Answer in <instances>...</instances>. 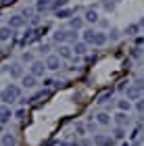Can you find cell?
I'll return each instance as SVG.
<instances>
[{
  "label": "cell",
  "mask_w": 144,
  "mask_h": 146,
  "mask_svg": "<svg viewBox=\"0 0 144 146\" xmlns=\"http://www.w3.org/2000/svg\"><path fill=\"white\" fill-rule=\"evenodd\" d=\"M19 96H21V88H19V86H15V84H11V86H6V88L2 90L0 100H2L4 104H11V102L19 100Z\"/></svg>",
  "instance_id": "obj_1"
},
{
  "label": "cell",
  "mask_w": 144,
  "mask_h": 146,
  "mask_svg": "<svg viewBox=\"0 0 144 146\" xmlns=\"http://www.w3.org/2000/svg\"><path fill=\"white\" fill-rule=\"evenodd\" d=\"M52 40L56 44H67V42H77V36L73 29H56L52 34Z\"/></svg>",
  "instance_id": "obj_2"
},
{
  "label": "cell",
  "mask_w": 144,
  "mask_h": 146,
  "mask_svg": "<svg viewBox=\"0 0 144 146\" xmlns=\"http://www.w3.org/2000/svg\"><path fill=\"white\" fill-rule=\"evenodd\" d=\"M36 84H38V77L36 75H31V73H29V75H27V73H23V75H21V86L25 90L36 88Z\"/></svg>",
  "instance_id": "obj_3"
},
{
  "label": "cell",
  "mask_w": 144,
  "mask_h": 146,
  "mask_svg": "<svg viewBox=\"0 0 144 146\" xmlns=\"http://www.w3.org/2000/svg\"><path fill=\"white\" fill-rule=\"evenodd\" d=\"M52 2H54V0H38V2H36V11H38V15L52 11Z\"/></svg>",
  "instance_id": "obj_4"
},
{
  "label": "cell",
  "mask_w": 144,
  "mask_h": 146,
  "mask_svg": "<svg viewBox=\"0 0 144 146\" xmlns=\"http://www.w3.org/2000/svg\"><path fill=\"white\" fill-rule=\"evenodd\" d=\"M44 71H46V65H44L42 61H34V63H31V69H29L31 75L40 77V75H44Z\"/></svg>",
  "instance_id": "obj_5"
},
{
  "label": "cell",
  "mask_w": 144,
  "mask_h": 146,
  "mask_svg": "<svg viewBox=\"0 0 144 146\" xmlns=\"http://www.w3.org/2000/svg\"><path fill=\"white\" fill-rule=\"evenodd\" d=\"M44 65H46V69H50V71L61 69V56H54V54H52V56L46 58V63H44Z\"/></svg>",
  "instance_id": "obj_6"
},
{
  "label": "cell",
  "mask_w": 144,
  "mask_h": 146,
  "mask_svg": "<svg viewBox=\"0 0 144 146\" xmlns=\"http://www.w3.org/2000/svg\"><path fill=\"white\" fill-rule=\"evenodd\" d=\"M140 96H142V92L136 88V86H127V88H125V98H127V100H138Z\"/></svg>",
  "instance_id": "obj_7"
},
{
  "label": "cell",
  "mask_w": 144,
  "mask_h": 146,
  "mask_svg": "<svg viewBox=\"0 0 144 146\" xmlns=\"http://www.w3.org/2000/svg\"><path fill=\"white\" fill-rule=\"evenodd\" d=\"M113 119H115V123L119 125V127H125V125L129 123V117H127V113H123V111H119V113H117V115H115Z\"/></svg>",
  "instance_id": "obj_8"
},
{
  "label": "cell",
  "mask_w": 144,
  "mask_h": 146,
  "mask_svg": "<svg viewBox=\"0 0 144 146\" xmlns=\"http://www.w3.org/2000/svg\"><path fill=\"white\" fill-rule=\"evenodd\" d=\"M23 25H25V19H23L21 15H13V17L9 19V27H13V29L23 27Z\"/></svg>",
  "instance_id": "obj_9"
},
{
  "label": "cell",
  "mask_w": 144,
  "mask_h": 146,
  "mask_svg": "<svg viewBox=\"0 0 144 146\" xmlns=\"http://www.w3.org/2000/svg\"><path fill=\"white\" fill-rule=\"evenodd\" d=\"M13 117V113H11V107L9 104H0V121H9V119Z\"/></svg>",
  "instance_id": "obj_10"
},
{
  "label": "cell",
  "mask_w": 144,
  "mask_h": 146,
  "mask_svg": "<svg viewBox=\"0 0 144 146\" xmlns=\"http://www.w3.org/2000/svg\"><path fill=\"white\" fill-rule=\"evenodd\" d=\"M58 56H63V58H71V56H73V48H69L67 44H58Z\"/></svg>",
  "instance_id": "obj_11"
},
{
  "label": "cell",
  "mask_w": 144,
  "mask_h": 146,
  "mask_svg": "<svg viewBox=\"0 0 144 146\" xmlns=\"http://www.w3.org/2000/svg\"><path fill=\"white\" fill-rule=\"evenodd\" d=\"M94 144L96 146H113V140H111L109 136H94Z\"/></svg>",
  "instance_id": "obj_12"
},
{
  "label": "cell",
  "mask_w": 144,
  "mask_h": 146,
  "mask_svg": "<svg viewBox=\"0 0 144 146\" xmlns=\"http://www.w3.org/2000/svg\"><path fill=\"white\" fill-rule=\"evenodd\" d=\"M13 36H15L13 34V27H9V25H6V27H0V42H9Z\"/></svg>",
  "instance_id": "obj_13"
},
{
  "label": "cell",
  "mask_w": 144,
  "mask_h": 146,
  "mask_svg": "<svg viewBox=\"0 0 144 146\" xmlns=\"http://www.w3.org/2000/svg\"><path fill=\"white\" fill-rule=\"evenodd\" d=\"M109 42V36L104 34V31H96V36H94V46H102V44H107Z\"/></svg>",
  "instance_id": "obj_14"
},
{
  "label": "cell",
  "mask_w": 144,
  "mask_h": 146,
  "mask_svg": "<svg viewBox=\"0 0 144 146\" xmlns=\"http://www.w3.org/2000/svg\"><path fill=\"white\" fill-rule=\"evenodd\" d=\"M9 73H11V77H17V79H21V75H23V67L21 65H11L9 67Z\"/></svg>",
  "instance_id": "obj_15"
},
{
  "label": "cell",
  "mask_w": 144,
  "mask_h": 146,
  "mask_svg": "<svg viewBox=\"0 0 144 146\" xmlns=\"http://www.w3.org/2000/svg\"><path fill=\"white\" fill-rule=\"evenodd\" d=\"M96 123L98 125H109L111 123V115L109 113H98L96 115Z\"/></svg>",
  "instance_id": "obj_16"
},
{
  "label": "cell",
  "mask_w": 144,
  "mask_h": 146,
  "mask_svg": "<svg viewBox=\"0 0 144 146\" xmlns=\"http://www.w3.org/2000/svg\"><path fill=\"white\" fill-rule=\"evenodd\" d=\"M94 36H96V29H92V27L84 29V42H86V44H92L94 42Z\"/></svg>",
  "instance_id": "obj_17"
},
{
  "label": "cell",
  "mask_w": 144,
  "mask_h": 146,
  "mask_svg": "<svg viewBox=\"0 0 144 146\" xmlns=\"http://www.w3.org/2000/svg\"><path fill=\"white\" fill-rule=\"evenodd\" d=\"M86 50H88L86 42H75L73 44V54H86Z\"/></svg>",
  "instance_id": "obj_18"
},
{
  "label": "cell",
  "mask_w": 144,
  "mask_h": 146,
  "mask_svg": "<svg viewBox=\"0 0 144 146\" xmlns=\"http://www.w3.org/2000/svg\"><path fill=\"white\" fill-rule=\"evenodd\" d=\"M73 13H75V9H58L56 11V17L58 19H69Z\"/></svg>",
  "instance_id": "obj_19"
},
{
  "label": "cell",
  "mask_w": 144,
  "mask_h": 146,
  "mask_svg": "<svg viewBox=\"0 0 144 146\" xmlns=\"http://www.w3.org/2000/svg\"><path fill=\"white\" fill-rule=\"evenodd\" d=\"M84 19H86L88 23H96V21H98V13H96L94 9H88V11H86V17H84Z\"/></svg>",
  "instance_id": "obj_20"
},
{
  "label": "cell",
  "mask_w": 144,
  "mask_h": 146,
  "mask_svg": "<svg viewBox=\"0 0 144 146\" xmlns=\"http://www.w3.org/2000/svg\"><path fill=\"white\" fill-rule=\"evenodd\" d=\"M125 34H127V36H136V34H140V25H138V23L127 25V27H125Z\"/></svg>",
  "instance_id": "obj_21"
},
{
  "label": "cell",
  "mask_w": 144,
  "mask_h": 146,
  "mask_svg": "<svg viewBox=\"0 0 144 146\" xmlns=\"http://www.w3.org/2000/svg\"><path fill=\"white\" fill-rule=\"evenodd\" d=\"M71 29H82L84 27V19L82 17H75V19H71Z\"/></svg>",
  "instance_id": "obj_22"
},
{
  "label": "cell",
  "mask_w": 144,
  "mask_h": 146,
  "mask_svg": "<svg viewBox=\"0 0 144 146\" xmlns=\"http://www.w3.org/2000/svg\"><path fill=\"white\" fill-rule=\"evenodd\" d=\"M117 109H119V111H123V113H127L129 109H132V104H129V100L125 98V100H119V102H117Z\"/></svg>",
  "instance_id": "obj_23"
},
{
  "label": "cell",
  "mask_w": 144,
  "mask_h": 146,
  "mask_svg": "<svg viewBox=\"0 0 144 146\" xmlns=\"http://www.w3.org/2000/svg\"><path fill=\"white\" fill-rule=\"evenodd\" d=\"M2 146H15V138L11 134H4L2 136Z\"/></svg>",
  "instance_id": "obj_24"
},
{
  "label": "cell",
  "mask_w": 144,
  "mask_h": 146,
  "mask_svg": "<svg viewBox=\"0 0 144 146\" xmlns=\"http://www.w3.org/2000/svg\"><path fill=\"white\" fill-rule=\"evenodd\" d=\"M21 61H23V63H34V54H31V52H23V54H21Z\"/></svg>",
  "instance_id": "obj_25"
},
{
  "label": "cell",
  "mask_w": 144,
  "mask_h": 146,
  "mask_svg": "<svg viewBox=\"0 0 144 146\" xmlns=\"http://www.w3.org/2000/svg\"><path fill=\"white\" fill-rule=\"evenodd\" d=\"M111 96H113V90H107V92H104V94L100 96V100H98V102H100V104H102V102H107Z\"/></svg>",
  "instance_id": "obj_26"
},
{
  "label": "cell",
  "mask_w": 144,
  "mask_h": 146,
  "mask_svg": "<svg viewBox=\"0 0 144 146\" xmlns=\"http://www.w3.org/2000/svg\"><path fill=\"white\" fill-rule=\"evenodd\" d=\"M109 40H113V42H115V40H119V29H111L109 31Z\"/></svg>",
  "instance_id": "obj_27"
},
{
  "label": "cell",
  "mask_w": 144,
  "mask_h": 146,
  "mask_svg": "<svg viewBox=\"0 0 144 146\" xmlns=\"http://www.w3.org/2000/svg\"><path fill=\"white\" fill-rule=\"evenodd\" d=\"M113 136L117 138V140H123V136H125V134H123V127H117V129L113 131Z\"/></svg>",
  "instance_id": "obj_28"
},
{
  "label": "cell",
  "mask_w": 144,
  "mask_h": 146,
  "mask_svg": "<svg viewBox=\"0 0 144 146\" xmlns=\"http://www.w3.org/2000/svg\"><path fill=\"white\" fill-rule=\"evenodd\" d=\"M54 84H56V82H54V79H50V77H46V79H44V86H46V88H52Z\"/></svg>",
  "instance_id": "obj_29"
},
{
  "label": "cell",
  "mask_w": 144,
  "mask_h": 146,
  "mask_svg": "<svg viewBox=\"0 0 144 146\" xmlns=\"http://www.w3.org/2000/svg\"><path fill=\"white\" fill-rule=\"evenodd\" d=\"M136 109H138V111H144V98H142V100H138V102H136Z\"/></svg>",
  "instance_id": "obj_30"
},
{
  "label": "cell",
  "mask_w": 144,
  "mask_h": 146,
  "mask_svg": "<svg viewBox=\"0 0 144 146\" xmlns=\"http://www.w3.org/2000/svg\"><path fill=\"white\" fill-rule=\"evenodd\" d=\"M104 9H107V11H113V9H115V2H104Z\"/></svg>",
  "instance_id": "obj_31"
},
{
  "label": "cell",
  "mask_w": 144,
  "mask_h": 146,
  "mask_svg": "<svg viewBox=\"0 0 144 146\" xmlns=\"http://www.w3.org/2000/svg\"><path fill=\"white\" fill-rule=\"evenodd\" d=\"M75 129H77V134H80V136H84V131H86V129H84V125H82V123H77V127H75Z\"/></svg>",
  "instance_id": "obj_32"
},
{
  "label": "cell",
  "mask_w": 144,
  "mask_h": 146,
  "mask_svg": "<svg viewBox=\"0 0 144 146\" xmlns=\"http://www.w3.org/2000/svg\"><path fill=\"white\" fill-rule=\"evenodd\" d=\"M48 50H50L48 44H40V52H48Z\"/></svg>",
  "instance_id": "obj_33"
},
{
  "label": "cell",
  "mask_w": 144,
  "mask_h": 146,
  "mask_svg": "<svg viewBox=\"0 0 144 146\" xmlns=\"http://www.w3.org/2000/svg\"><path fill=\"white\" fill-rule=\"evenodd\" d=\"M15 115H17L19 119H23V117H25V109H21V111H17V113H15Z\"/></svg>",
  "instance_id": "obj_34"
},
{
  "label": "cell",
  "mask_w": 144,
  "mask_h": 146,
  "mask_svg": "<svg viewBox=\"0 0 144 146\" xmlns=\"http://www.w3.org/2000/svg\"><path fill=\"white\" fill-rule=\"evenodd\" d=\"M40 23V17H31V25H38Z\"/></svg>",
  "instance_id": "obj_35"
},
{
  "label": "cell",
  "mask_w": 144,
  "mask_h": 146,
  "mask_svg": "<svg viewBox=\"0 0 144 146\" xmlns=\"http://www.w3.org/2000/svg\"><path fill=\"white\" fill-rule=\"evenodd\" d=\"M144 44V38H136V46H142Z\"/></svg>",
  "instance_id": "obj_36"
},
{
  "label": "cell",
  "mask_w": 144,
  "mask_h": 146,
  "mask_svg": "<svg viewBox=\"0 0 144 146\" xmlns=\"http://www.w3.org/2000/svg\"><path fill=\"white\" fill-rule=\"evenodd\" d=\"M138 25H140V27H144V19H140V21H138Z\"/></svg>",
  "instance_id": "obj_37"
},
{
  "label": "cell",
  "mask_w": 144,
  "mask_h": 146,
  "mask_svg": "<svg viewBox=\"0 0 144 146\" xmlns=\"http://www.w3.org/2000/svg\"><path fill=\"white\" fill-rule=\"evenodd\" d=\"M115 2H119V0H115Z\"/></svg>",
  "instance_id": "obj_38"
},
{
  "label": "cell",
  "mask_w": 144,
  "mask_h": 146,
  "mask_svg": "<svg viewBox=\"0 0 144 146\" xmlns=\"http://www.w3.org/2000/svg\"><path fill=\"white\" fill-rule=\"evenodd\" d=\"M142 123H144V119H142Z\"/></svg>",
  "instance_id": "obj_39"
}]
</instances>
